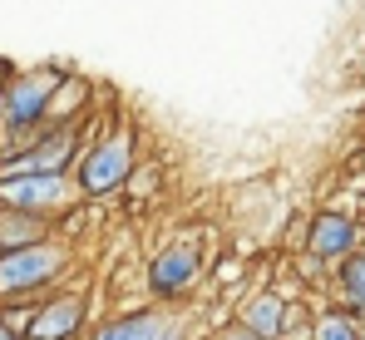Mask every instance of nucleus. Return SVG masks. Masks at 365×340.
Wrapping results in <instances>:
<instances>
[{
	"mask_svg": "<svg viewBox=\"0 0 365 340\" xmlns=\"http://www.w3.org/2000/svg\"><path fill=\"white\" fill-rule=\"evenodd\" d=\"M311 340H361V326L351 311H321L311 321Z\"/></svg>",
	"mask_w": 365,
	"mask_h": 340,
	"instance_id": "nucleus-13",
	"label": "nucleus"
},
{
	"mask_svg": "<svg viewBox=\"0 0 365 340\" xmlns=\"http://www.w3.org/2000/svg\"><path fill=\"white\" fill-rule=\"evenodd\" d=\"M94 321H89V296L74 291V286H55L35 301L30 311V326L20 340H84Z\"/></svg>",
	"mask_w": 365,
	"mask_h": 340,
	"instance_id": "nucleus-6",
	"label": "nucleus"
},
{
	"mask_svg": "<svg viewBox=\"0 0 365 340\" xmlns=\"http://www.w3.org/2000/svg\"><path fill=\"white\" fill-rule=\"evenodd\" d=\"M0 207H15V212H30V217L60 227L74 207H84V197L69 172H10V177H0Z\"/></svg>",
	"mask_w": 365,
	"mask_h": 340,
	"instance_id": "nucleus-5",
	"label": "nucleus"
},
{
	"mask_svg": "<svg viewBox=\"0 0 365 340\" xmlns=\"http://www.w3.org/2000/svg\"><path fill=\"white\" fill-rule=\"evenodd\" d=\"M50 237H55V222L0 207V252H20V247H35V242H50Z\"/></svg>",
	"mask_w": 365,
	"mask_h": 340,
	"instance_id": "nucleus-11",
	"label": "nucleus"
},
{
	"mask_svg": "<svg viewBox=\"0 0 365 340\" xmlns=\"http://www.w3.org/2000/svg\"><path fill=\"white\" fill-rule=\"evenodd\" d=\"M5 74H10V64H0V84H5Z\"/></svg>",
	"mask_w": 365,
	"mask_h": 340,
	"instance_id": "nucleus-17",
	"label": "nucleus"
},
{
	"mask_svg": "<svg viewBox=\"0 0 365 340\" xmlns=\"http://www.w3.org/2000/svg\"><path fill=\"white\" fill-rule=\"evenodd\" d=\"M74 272V247L69 237H50L20 252H0V301H40L45 291L69 282Z\"/></svg>",
	"mask_w": 365,
	"mask_h": 340,
	"instance_id": "nucleus-3",
	"label": "nucleus"
},
{
	"mask_svg": "<svg viewBox=\"0 0 365 340\" xmlns=\"http://www.w3.org/2000/svg\"><path fill=\"white\" fill-rule=\"evenodd\" d=\"M89 79L84 74H74V69H64V79L55 84V94H50V109H45V128H60V123H84V113H89Z\"/></svg>",
	"mask_w": 365,
	"mask_h": 340,
	"instance_id": "nucleus-10",
	"label": "nucleus"
},
{
	"mask_svg": "<svg viewBox=\"0 0 365 340\" xmlns=\"http://www.w3.org/2000/svg\"><path fill=\"white\" fill-rule=\"evenodd\" d=\"M197 340H257V336H252V331H242L237 321H227L222 331H207V336H197Z\"/></svg>",
	"mask_w": 365,
	"mask_h": 340,
	"instance_id": "nucleus-14",
	"label": "nucleus"
},
{
	"mask_svg": "<svg viewBox=\"0 0 365 340\" xmlns=\"http://www.w3.org/2000/svg\"><path fill=\"white\" fill-rule=\"evenodd\" d=\"M232 321L242 331H252L257 340H287L292 336V321H297V306L282 291H252V296H242Z\"/></svg>",
	"mask_w": 365,
	"mask_h": 340,
	"instance_id": "nucleus-8",
	"label": "nucleus"
},
{
	"mask_svg": "<svg viewBox=\"0 0 365 340\" xmlns=\"http://www.w3.org/2000/svg\"><path fill=\"white\" fill-rule=\"evenodd\" d=\"M182 321V311H168V306H128V311H109L104 321H94L84 340H158L163 331H173Z\"/></svg>",
	"mask_w": 365,
	"mask_h": 340,
	"instance_id": "nucleus-7",
	"label": "nucleus"
},
{
	"mask_svg": "<svg viewBox=\"0 0 365 340\" xmlns=\"http://www.w3.org/2000/svg\"><path fill=\"white\" fill-rule=\"evenodd\" d=\"M64 79V64H30V69H10L0 84V158L30 148V138L45 128L50 94Z\"/></svg>",
	"mask_w": 365,
	"mask_h": 340,
	"instance_id": "nucleus-1",
	"label": "nucleus"
},
{
	"mask_svg": "<svg viewBox=\"0 0 365 340\" xmlns=\"http://www.w3.org/2000/svg\"><path fill=\"white\" fill-rule=\"evenodd\" d=\"M0 340H20V336H15V331H10V326H5V321H0Z\"/></svg>",
	"mask_w": 365,
	"mask_h": 340,
	"instance_id": "nucleus-15",
	"label": "nucleus"
},
{
	"mask_svg": "<svg viewBox=\"0 0 365 340\" xmlns=\"http://www.w3.org/2000/svg\"><path fill=\"white\" fill-rule=\"evenodd\" d=\"M361 340H365V331H361Z\"/></svg>",
	"mask_w": 365,
	"mask_h": 340,
	"instance_id": "nucleus-18",
	"label": "nucleus"
},
{
	"mask_svg": "<svg viewBox=\"0 0 365 340\" xmlns=\"http://www.w3.org/2000/svg\"><path fill=\"white\" fill-rule=\"evenodd\" d=\"M351 316H356V326H361V331H365V306H356V311H351Z\"/></svg>",
	"mask_w": 365,
	"mask_h": 340,
	"instance_id": "nucleus-16",
	"label": "nucleus"
},
{
	"mask_svg": "<svg viewBox=\"0 0 365 340\" xmlns=\"http://www.w3.org/2000/svg\"><path fill=\"white\" fill-rule=\"evenodd\" d=\"M133 168H138V133L128 123H114V128H104V133H94L84 143V153H79V163H74L69 177H74L84 202H104V197H119L123 192V182H128Z\"/></svg>",
	"mask_w": 365,
	"mask_h": 340,
	"instance_id": "nucleus-2",
	"label": "nucleus"
},
{
	"mask_svg": "<svg viewBox=\"0 0 365 340\" xmlns=\"http://www.w3.org/2000/svg\"><path fill=\"white\" fill-rule=\"evenodd\" d=\"M202 282H207V252H202L197 237H173V242H163L143 262V296H148V306L182 311L197 296Z\"/></svg>",
	"mask_w": 365,
	"mask_h": 340,
	"instance_id": "nucleus-4",
	"label": "nucleus"
},
{
	"mask_svg": "<svg viewBox=\"0 0 365 340\" xmlns=\"http://www.w3.org/2000/svg\"><path fill=\"white\" fill-rule=\"evenodd\" d=\"M361 247V227L346 212H316L306 227V257L311 262H346Z\"/></svg>",
	"mask_w": 365,
	"mask_h": 340,
	"instance_id": "nucleus-9",
	"label": "nucleus"
},
{
	"mask_svg": "<svg viewBox=\"0 0 365 340\" xmlns=\"http://www.w3.org/2000/svg\"><path fill=\"white\" fill-rule=\"evenodd\" d=\"M336 291H341L346 311L365 306V247H356V252H351V257L336 267Z\"/></svg>",
	"mask_w": 365,
	"mask_h": 340,
	"instance_id": "nucleus-12",
	"label": "nucleus"
}]
</instances>
